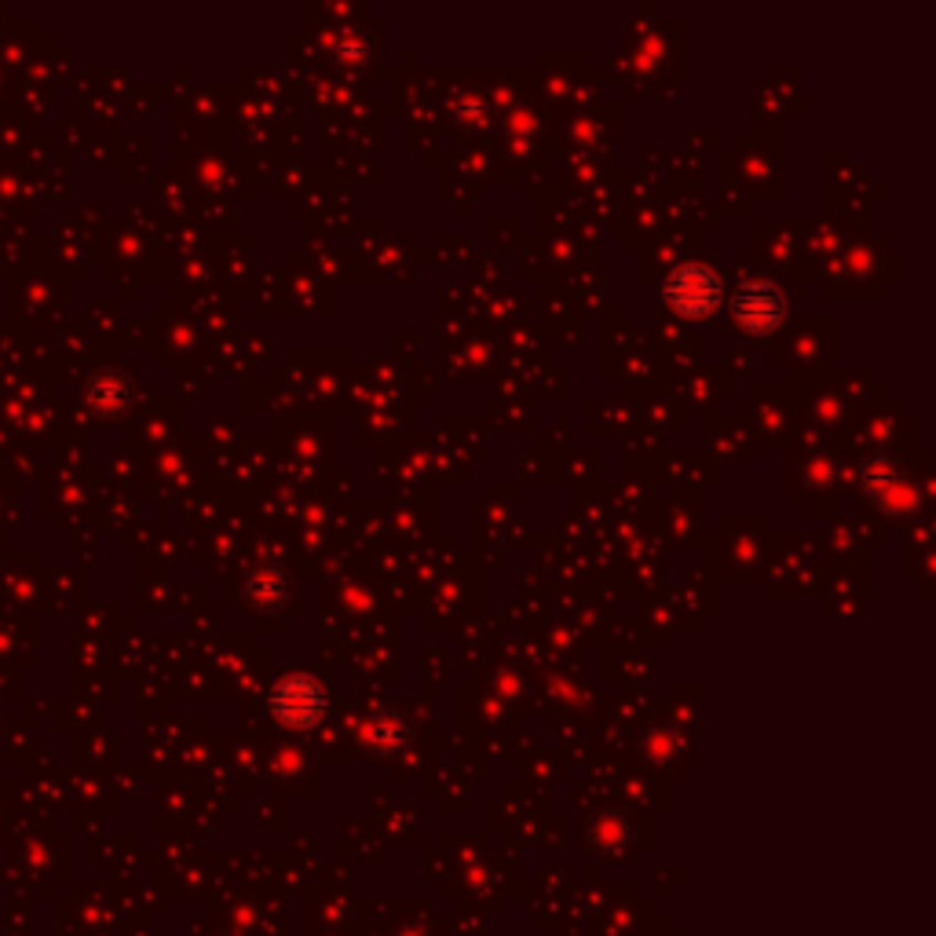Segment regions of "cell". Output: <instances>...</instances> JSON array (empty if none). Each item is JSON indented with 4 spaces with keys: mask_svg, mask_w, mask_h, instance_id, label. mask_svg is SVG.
Instances as JSON below:
<instances>
[{
    "mask_svg": "<svg viewBox=\"0 0 936 936\" xmlns=\"http://www.w3.org/2000/svg\"><path fill=\"white\" fill-rule=\"evenodd\" d=\"M666 300H669V308L688 319L710 315L717 308V300H721V279H717V271L706 268V263H684V268H677L666 279Z\"/></svg>",
    "mask_w": 936,
    "mask_h": 936,
    "instance_id": "cell-1",
    "label": "cell"
},
{
    "mask_svg": "<svg viewBox=\"0 0 936 936\" xmlns=\"http://www.w3.org/2000/svg\"><path fill=\"white\" fill-rule=\"evenodd\" d=\"M271 710L279 721L293 725V728H308L315 725L322 710H326V691H322V684L315 677H285L274 684L271 691Z\"/></svg>",
    "mask_w": 936,
    "mask_h": 936,
    "instance_id": "cell-2",
    "label": "cell"
},
{
    "mask_svg": "<svg viewBox=\"0 0 936 936\" xmlns=\"http://www.w3.org/2000/svg\"><path fill=\"white\" fill-rule=\"evenodd\" d=\"M731 315L747 333H768L783 319V293L772 282H747L731 300Z\"/></svg>",
    "mask_w": 936,
    "mask_h": 936,
    "instance_id": "cell-3",
    "label": "cell"
},
{
    "mask_svg": "<svg viewBox=\"0 0 936 936\" xmlns=\"http://www.w3.org/2000/svg\"><path fill=\"white\" fill-rule=\"evenodd\" d=\"M863 487H867V495L890 512H904L911 506V490L904 487V479H899L890 458L863 461Z\"/></svg>",
    "mask_w": 936,
    "mask_h": 936,
    "instance_id": "cell-4",
    "label": "cell"
},
{
    "mask_svg": "<svg viewBox=\"0 0 936 936\" xmlns=\"http://www.w3.org/2000/svg\"><path fill=\"white\" fill-rule=\"evenodd\" d=\"M285 590H290V582H285V574L279 568H263L249 579V596L263 607H279L285 600Z\"/></svg>",
    "mask_w": 936,
    "mask_h": 936,
    "instance_id": "cell-5",
    "label": "cell"
}]
</instances>
